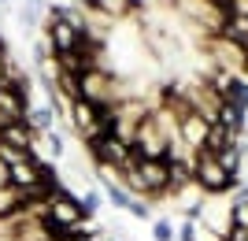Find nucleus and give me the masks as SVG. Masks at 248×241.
Wrapping results in <instances>:
<instances>
[{
	"label": "nucleus",
	"mask_w": 248,
	"mask_h": 241,
	"mask_svg": "<svg viewBox=\"0 0 248 241\" xmlns=\"http://www.w3.org/2000/svg\"><path fill=\"white\" fill-rule=\"evenodd\" d=\"M56 238H63L56 223H33V226H22L15 234V241H56Z\"/></svg>",
	"instance_id": "obj_1"
},
{
	"label": "nucleus",
	"mask_w": 248,
	"mask_h": 241,
	"mask_svg": "<svg viewBox=\"0 0 248 241\" xmlns=\"http://www.w3.org/2000/svg\"><path fill=\"white\" fill-rule=\"evenodd\" d=\"M0 186H11V167L0 160Z\"/></svg>",
	"instance_id": "obj_2"
}]
</instances>
